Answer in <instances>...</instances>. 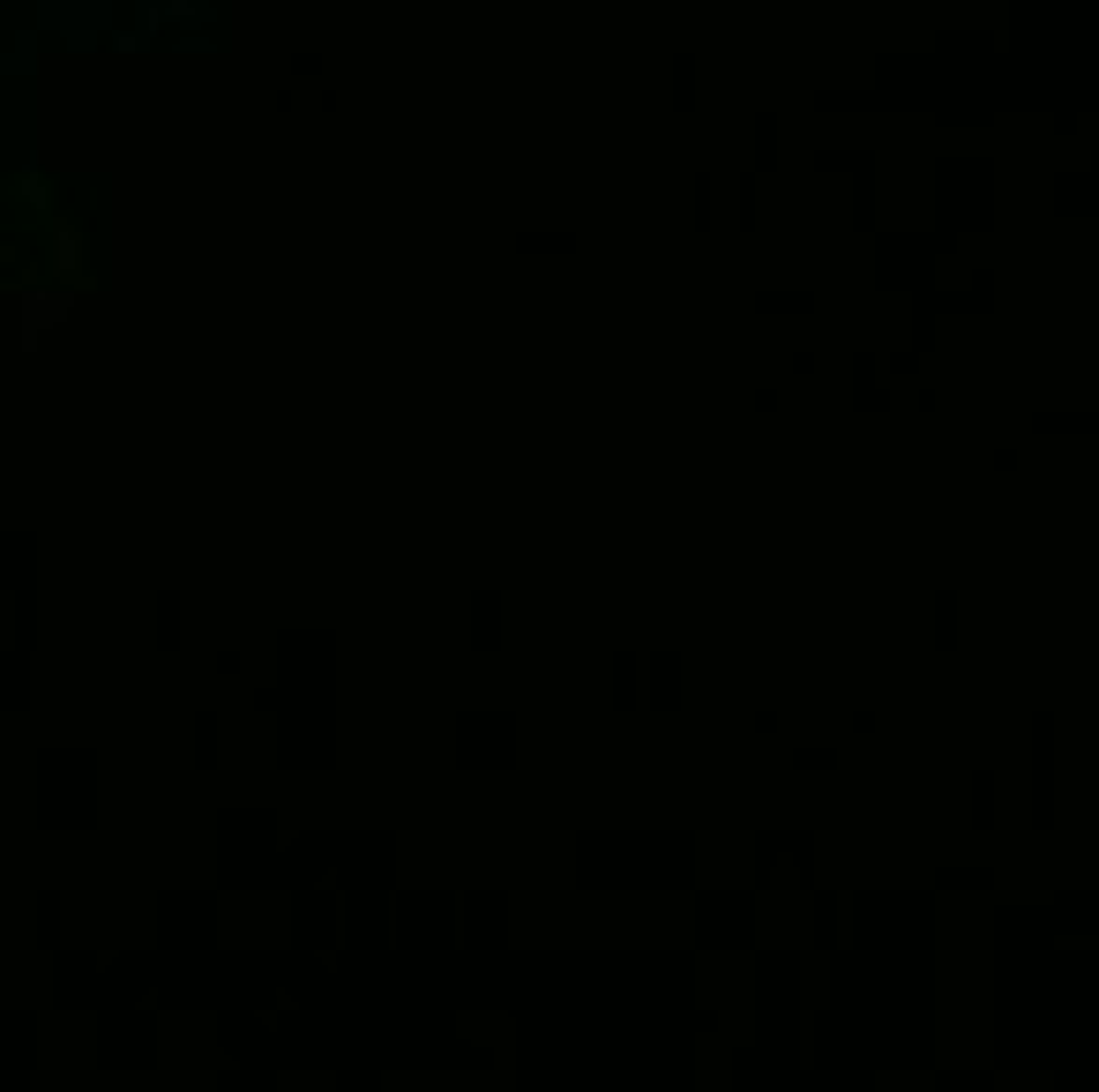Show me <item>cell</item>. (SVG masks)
Instances as JSON below:
<instances>
[{"label":"cell","mask_w":1099,"mask_h":1092,"mask_svg":"<svg viewBox=\"0 0 1099 1092\" xmlns=\"http://www.w3.org/2000/svg\"><path fill=\"white\" fill-rule=\"evenodd\" d=\"M972 830H995V771L987 763H972Z\"/></svg>","instance_id":"obj_4"},{"label":"cell","mask_w":1099,"mask_h":1092,"mask_svg":"<svg viewBox=\"0 0 1099 1092\" xmlns=\"http://www.w3.org/2000/svg\"><path fill=\"white\" fill-rule=\"evenodd\" d=\"M853 404H860V412H882V367H876V352H860V359H853Z\"/></svg>","instance_id":"obj_3"},{"label":"cell","mask_w":1099,"mask_h":1092,"mask_svg":"<svg viewBox=\"0 0 1099 1092\" xmlns=\"http://www.w3.org/2000/svg\"><path fill=\"white\" fill-rule=\"evenodd\" d=\"M845 734H853V741H868V734H876V703H853V718H845Z\"/></svg>","instance_id":"obj_7"},{"label":"cell","mask_w":1099,"mask_h":1092,"mask_svg":"<svg viewBox=\"0 0 1099 1092\" xmlns=\"http://www.w3.org/2000/svg\"><path fill=\"white\" fill-rule=\"evenodd\" d=\"M793 973H800V1017H823V1010H831V951H823V943H800V951H793Z\"/></svg>","instance_id":"obj_2"},{"label":"cell","mask_w":1099,"mask_h":1092,"mask_svg":"<svg viewBox=\"0 0 1099 1092\" xmlns=\"http://www.w3.org/2000/svg\"><path fill=\"white\" fill-rule=\"evenodd\" d=\"M1055 951H1099V935H1077V928H1055Z\"/></svg>","instance_id":"obj_8"},{"label":"cell","mask_w":1099,"mask_h":1092,"mask_svg":"<svg viewBox=\"0 0 1099 1092\" xmlns=\"http://www.w3.org/2000/svg\"><path fill=\"white\" fill-rule=\"evenodd\" d=\"M793 771H800V779H823V771H837V748L831 741H823V748L800 741V748H793Z\"/></svg>","instance_id":"obj_6"},{"label":"cell","mask_w":1099,"mask_h":1092,"mask_svg":"<svg viewBox=\"0 0 1099 1092\" xmlns=\"http://www.w3.org/2000/svg\"><path fill=\"white\" fill-rule=\"evenodd\" d=\"M935 652H958V591H935Z\"/></svg>","instance_id":"obj_5"},{"label":"cell","mask_w":1099,"mask_h":1092,"mask_svg":"<svg viewBox=\"0 0 1099 1092\" xmlns=\"http://www.w3.org/2000/svg\"><path fill=\"white\" fill-rule=\"evenodd\" d=\"M1055 824V711H1032V830Z\"/></svg>","instance_id":"obj_1"}]
</instances>
